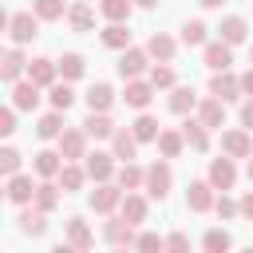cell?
I'll list each match as a JSON object with an SVG mask.
<instances>
[{"label":"cell","mask_w":253,"mask_h":253,"mask_svg":"<svg viewBox=\"0 0 253 253\" xmlns=\"http://www.w3.org/2000/svg\"><path fill=\"white\" fill-rule=\"evenodd\" d=\"M55 63H59V75H63L67 83H71V79H79V75L87 71V59H83L79 51H67V55H63V59H55Z\"/></svg>","instance_id":"obj_35"},{"label":"cell","mask_w":253,"mask_h":253,"mask_svg":"<svg viewBox=\"0 0 253 253\" xmlns=\"http://www.w3.org/2000/svg\"><path fill=\"white\" fill-rule=\"evenodd\" d=\"M55 75H59V63L55 59H28V79L32 83H40V87H51L55 83Z\"/></svg>","instance_id":"obj_19"},{"label":"cell","mask_w":253,"mask_h":253,"mask_svg":"<svg viewBox=\"0 0 253 253\" xmlns=\"http://www.w3.org/2000/svg\"><path fill=\"white\" fill-rule=\"evenodd\" d=\"M67 24H71L75 32H91V24H95L91 0H79V4H71V8H67Z\"/></svg>","instance_id":"obj_25"},{"label":"cell","mask_w":253,"mask_h":253,"mask_svg":"<svg viewBox=\"0 0 253 253\" xmlns=\"http://www.w3.org/2000/svg\"><path fill=\"white\" fill-rule=\"evenodd\" d=\"M213 182L206 178V182H190V190H186V206L194 210V213H206V210H213Z\"/></svg>","instance_id":"obj_8"},{"label":"cell","mask_w":253,"mask_h":253,"mask_svg":"<svg viewBox=\"0 0 253 253\" xmlns=\"http://www.w3.org/2000/svg\"><path fill=\"white\" fill-rule=\"evenodd\" d=\"M249 63H253V47H249Z\"/></svg>","instance_id":"obj_56"},{"label":"cell","mask_w":253,"mask_h":253,"mask_svg":"<svg viewBox=\"0 0 253 253\" xmlns=\"http://www.w3.org/2000/svg\"><path fill=\"white\" fill-rule=\"evenodd\" d=\"M130 4H134V0H99V12H103L107 20H115V24H123V20L130 16Z\"/></svg>","instance_id":"obj_40"},{"label":"cell","mask_w":253,"mask_h":253,"mask_svg":"<svg viewBox=\"0 0 253 253\" xmlns=\"http://www.w3.org/2000/svg\"><path fill=\"white\" fill-rule=\"evenodd\" d=\"M210 182H213V190H233V182H237V166H233L229 154L210 162Z\"/></svg>","instance_id":"obj_12"},{"label":"cell","mask_w":253,"mask_h":253,"mask_svg":"<svg viewBox=\"0 0 253 253\" xmlns=\"http://www.w3.org/2000/svg\"><path fill=\"white\" fill-rule=\"evenodd\" d=\"M87 111H111V103H115V91H111V83H95V87H87Z\"/></svg>","instance_id":"obj_27"},{"label":"cell","mask_w":253,"mask_h":253,"mask_svg":"<svg viewBox=\"0 0 253 253\" xmlns=\"http://www.w3.org/2000/svg\"><path fill=\"white\" fill-rule=\"evenodd\" d=\"M210 95H217V99H237L241 95V75H229V67L225 71H213V79H210Z\"/></svg>","instance_id":"obj_10"},{"label":"cell","mask_w":253,"mask_h":253,"mask_svg":"<svg viewBox=\"0 0 253 253\" xmlns=\"http://www.w3.org/2000/svg\"><path fill=\"white\" fill-rule=\"evenodd\" d=\"M174 79H178V75H174L170 63H154V67H150V83H154V87L166 91V87H174Z\"/></svg>","instance_id":"obj_44"},{"label":"cell","mask_w":253,"mask_h":253,"mask_svg":"<svg viewBox=\"0 0 253 253\" xmlns=\"http://www.w3.org/2000/svg\"><path fill=\"white\" fill-rule=\"evenodd\" d=\"M119 186H123V190H138V186H146V170H138L134 162H123V170H119Z\"/></svg>","instance_id":"obj_39"},{"label":"cell","mask_w":253,"mask_h":253,"mask_svg":"<svg viewBox=\"0 0 253 253\" xmlns=\"http://www.w3.org/2000/svg\"><path fill=\"white\" fill-rule=\"evenodd\" d=\"M241 126L253 130V99H245V107H241Z\"/></svg>","instance_id":"obj_51"},{"label":"cell","mask_w":253,"mask_h":253,"mask_svg":"<svg viewBox=\"0 0 253 253\" xmlns=\"http://www.w3.org/2000/svg\"><path fill=\"white\" fill-rule=\"evenodd\" d=\"M249 182H253V154H249Z\"/></svg>","instance_id":"obj_55"},{"label":"cell","mask_w":253,"mask_h":253,"mask_svg":"<svg viewBox=\"0 0 253 253\" xmlns=\"http://www.w3.org/2000/svg\"><path fill=\"white\" fill-rule=\"evenodd\" d=\"M134 4H138V8H154L158 0H134Z\"/></svg>","instance_id":"obj_54"},{"label":"cell","mask_w":253,"mask_h":253,"mask_svg":"<svg viewBox=\"0 0 253 253\" xmlns=\"http://www.w3.org/2000/svg\"><path fill=\"white\" fill-rule=\"evenodd\" d=\"M8 36H12V43H32L40 36V16L36 12H12L8 16Z\"/></svg>","instance_id":"obj_1"},{"label":"cell","mask_w":253,"mask_h":253,"mask_svg":"<svg viewBox=\"0 0 253 253\" xmlns=\"http://www.w3.org/2000/svg\"><path fill=\"white\" fill-rule=\"evenodd\" d=\"M241 95H249V99H253V67L241 75Z\"/></svg>","instance_id":"obj_52"},{"label":"cell","mask_w":253,"mask_h":253,"mask_svg":"<svg viewBox=\"0 0 253 253\" xmlns=\"http://www.w3.org/2000/svg\"><path fill=\"white\" fill-rule=\"evenodd\" d=\"M20 75H28V59H24V51H20V47H8V51H4V67H0V79L12 87Z\"/></svg>","instance_id":"obj_18"},{"label":"cell","mask_w":253,"mask_h":253,"mask_svg":"<svg viewBox=\"0 0 253 253\" xmlns=\"http://www.w3.org/2000/svg\"><path fill=\"white\" fill-rule=\"evenodd\" d=\"M182 146H186V134H182V130H158V150H162V158H178Z\"/></svg>","instance_id":"obj_34"},{"label":"cell","mask_w":253,"mask_h":253,"mask_svg":"<svg viewBox=\"0 0 253 253\" xmlns=\"http://www.w3.org/2000/svg\"><path fill=\"white\" fill-rule=\"evenodd\" d=\"M83 166H87V178H91V182H111V174H115V154L95 150V154L83 158Z\"/></svg>","instance_id":"obj_6"},{"label":"cell","mask_w":253,"mask_h":253,"mask_svg":"<svg viewBox=\"0 0 253 253\" xmlns=\"http://www.w3.org/2000/svg\"><path fill=\"white\" fill-rule=\"evenodd\" d=\"M217 32H221V40H225V43H233V47H237V43H245V36H249V28H245V20H241V16H225Z\"/></svg>","instance_id":"obj_30"},{"label":"cell","mask_w":253,"mask_h":253,"mask_svg":"<svg viewBox=\"0 0 253 253\" xmlns=\"http://www.w3.org/2000/svg\"><path fill=\"white\" fill-rule=\"evenodd\" d=\"M170 186H174V170H170L166 158H158L154 166H146V194H150V198L162 202V198L170 194Z\"/></svg>","instance_id":"obj_2"},{"label":"cell","mask_w":253,"mask_h":253,"mask_svg":"<svg viewBox=\"0 0 253 253\" xmlns=\"http://www.w3.org/2000/svg\"><path fill=\"white\" fill-rule=\"evenodd\" d=\"M43 217H47V210H40L36 202H28V206L20 210V217H16V221H20V233H32V237H40V233L47 229V221H43Z\"/></svg>","instance_id":"obj_14"},{"label":"cell","mask_w":253,"mask_h":253,"mask_svg":"<svg viewBox=\"0 0 253 253\" xmlns=\"http://www.w3.org/2000/svg\"><path fill=\"white\" fill-rule=\"evenodd\" d=\"M123 206V186L119 182H95V190H91V210L95 213H111V210H119Z\"/></svg>","instance_id":"obj_3"},{"label":"cell","mask_w":253,"mask_h":253,"mask_svg":"<svg viewBox=\"0 0 253 253\" xmlns=\"http://www.w3.org/2000/svg\"><path fill=\"white\" fill-rule=\"evenodd\" d=\"M237 206H241V217H249V221H253V190H249V194H245Z\"/></svg>","instance_id":"obj_50"},{"label":"cell","mask_w":253,"mask_h":253,"mask_svg":"<svg viewBox=\"0 0 253 253\" xmlns=\"http://www.w3.org/2000/svg\"><path fill=\"white\" fill-rule=\"evenodd\" d=\"M130 130H134L138 142H158V119H150V115H138L130 123Z\"/></svg>","instance_id":"obj_38"},{"label":"cell","mask_w":253,"mask_h":253,"mask_svg":"<svg viewBox=\"0 0 253 253\" xmlns=\"http://www.w3.org/2000/svg\"><path fill=\"white\" fill-rule=\"evenodd\" d=\"M59 154L67 158V162H75V158H87V130H63L59 134Z\"/></svg>","instance_id":"obj_11"},{"label":"cell","mask_w":253,"mask_h":253,"mask_svg":"<svg viewBox=\"0 0 253 253\" xmlns=\"http://www.w3.org/2000/svg\"><path fill=\"white\" fill-rule=\"evenodd\" d=\"M154 83H142V79H126V107H134V111H146L150 107V99H154Z\"/></svg>","instance_id":"obj_15"},{"label":"cell","mask_w":253,"mask_h":253,"mask_svg":"<svg viewBox=\"0 0 253 253\" xmlns=\"http://www.w3.org/2000/svg\"><path fill=\"white\" fill-rule=\"evenodd\" d=\"M198 119L210 126V130H217V126H225V99H202L198 103Z\"/></svg>","instance_id":"obj_20"},{"label":"cell","mask_w":253,"mask_h":253,"mask_svg":"<svg viewBox=\"0 0 253 253\" xmlns=\"http://www.w3.org/2000/svg\"><path fill=\"white\" fill-rule=\"evenodd\" d=\"M83 182H87V166L63 162V170H59V186H63V194H75V190H83Z\"/></svg>","instance_id":"obj_29"},{"label":"cell","mask_w":253,"mask_h":253,"mask_svg":"<svg viewBox=\"0 0 253 253\" xmlns=\"http://www.w3.org/2000/svg\"><path fill=\"white\" fill-rule=\"evenodd\" d=\"M119 213H123L126 221L142 225V221H146V198H142V194H134V190H126V194H123V206H119Z\"/></svg>","instance_id":"obj_22"},{"label":"cell","mask_w":253,"mask_h":253,"mask_svg":"<svg viewBox=\"0 0 253 253\" xmlns=\"http://www.w3.org/2000/svg\"><path fill=\"white\" fill-rule=\"evenodd\" d=\"M83 130H87V138H111L115 134V123L107 119V111H91L87 123H83Z\"/></svg>","instance_id":"obj_28"},{"label":"cell","mask_w":253,"mask_h":253,"mask_svg":"<svg viewBox=\"0 0 253 253\" xmlns=\"http://www.w3.org/2000/svg\"><path fill=\"white\" fill-rule=\"evenodd\" d=\"M206 32H210V28H206L202 20H186V24H182V43H186V47H198V43H206Z\"/></svg>","instance_id":"obj_41"},{"label":"cell","mask_w":253,"mask_h":253,"mask_svg":"<svg viewBox=\"0 0 253 253\" xmlns=\"http://www.w3.org/2000/svg\"><path fill=\"white\" fill-rule=\"evenodd\" d=\"M134 249H166V237H158V233H138Z\"/></svg>","instance_id":"obj_47"},{"label":"cell","mask_w":253,"mask_h":253,"mask_svg":"<svg viewBox=\"0 0 253 253\" xmlns=\"http://www.w3.org/2000/svg\"><path fill=\"white\" fill-rule=\"evenodd\" d=\"M202 245H206V253H225V249L233 245V237H229L225 229H210V233L202 237Z\"/></svg>","instance_id":"obj_43"},{"label":"cell","mask_w":253,"mask_h":253,"mask_svg":"<svg viewBox=\"0 0 253 253\" xmlns=\"http://www.w3.org/2000/svg\"><path fill=\"white\" fill-rule=\"evenodd\" d=\"M59 198H63V186H59V182H40V186H36V206H40V210L51 213V210L59 206Z\"/></svg>","instance_id":"obj_32"},{"label":"cell","mask_w":253,"mask_h":253,"mask_svg":"<svg viewBox=\"0 0 253 253\" xmlns=\"http://www.w3.org/2000/svg\"><path fill=\"white\" fill-rule=\"evenodd\" d=\"M63 162H67V158H63L59 150H40L32 166H36V174H40V178H59V170H63Z\"/></svg>","instance_id":"obj_21"},{"label":"cell","mask_w":253,"mask_h":253,"mask_svg":"<svg viewBox=\"0 0 253 253\" xmlns=\"http://www.w3.org/2000/svg\"><path fill=\"white\" fill-rule=\"evenodd\" d=\"M146 67H150V51H142V47H126L119 55V75L123 79H138Z\"/></svg>","instance_id":"obj_4"},{"label":"cell","mask_w":253,"mask_h":253,"mask_svg":"<svg viewBox=\"0 0 253 253\" xmlns=\"http://www.w3.org/2000/svg\"><path fill=\"white\" fill-rule=\"evenodd\" d=\"M213 210H217V217H237V213H241V206H237L233 198H225V190H221V198L213 202Z\"/></svg>","instance_id":"obj_46"},{"label":"cell","mask_w":253,"mask_h":253,"mask_svg":"<svg viewBox=\"0 0 253 253\" xmlns=\"http://www.w3.org/2000/svg\"><path fill=\"white\" fill-rule=\"evenodd\" d=\"M36 186H40V182H32V174H12L4 194H8V202L28 206V202H36Z\"/></svg>","instance_id":"obj_7"},{"label":"cell","mask_w":253,"mask_h":253,"mask_svg":"<svg viewBox=\"0 0 253 253\" xmlns=\"http://www.w3.org/2000/svg\"><path fill=\"white\" fill-rule=\"evenodd\" d=\"M16 130V107H4L0 111V134H12Z\"/></svg>","instance_id":"obj_48"},{"label":"cell","mask_w":253,"mask_h":253,"mask_svg":"<svg viewBox=\"0 0 253 253\" xmlns=\"http://www.w3.org/2000/svg\"><path fill=\"white\" fill-rule=\"evenodd\" d=\"M206 130H210V126H206L202 119H186V123H182L186 146H190V150H206V146H210V134H206Z\"/></svg>","instance_id":"obj_23"},{"label":"cell","mask_w":253,"mask_h":253,"mask_svg":"<svg viewBox=\"0 0 253 253\" xmlns=\"http://www.w3.org/2000/svg\"><path fill=\"white\" fill-rule=\"evenodd\" d=\"M146 51H150V59H158V63H170V59H174V40H170L166 32H154V36L146 40Z\"/></svg>","instance_id":"obj_26"},{"label":"cell","mask_w":253,"mask_h":253,"mask_svg":"<svg viewBox=\"0 0 253 253\" xmlns=\"http://www.w3.org/2000/svg\"><path fill=\"white\" fill-rule=\"evenodd\" d=\"M0 174H4V178L20 174V150H12V146H4V150H0Z\"/></svg>","instance_id":"obj_45"},{"label":"cell","mask_w":253,"mask_h":253,"mask_svg":"<svg viewBox=\"0 0 253 253\" xmlns=\"http://www.w3.org/2000/svg\"><path fill=\"white\" fill-rule=\"evenodd\" d=\"M12 107H16V111H36V107H40V83L16 79V83H12Z\"/></svg>","instance_id":"obj_5"},{"label":"cell","mask_w":253,"mask_h":253,"mask_svg":"<svg viewBox=\"0 0 253 253\" xmlns=\"http://www.w3.org/2000/svg\"><path fill=\"white\" fill-rule=\"evenodd\" d=\"M67 241H71V249H91L95 245V233L87 229L83 217H67Z\"/></svg>","instance_id":"obj_24"},{"label":"cell","mask_w":253,"mask_h":253,"mask_svg":"<svg viewBox=\"0 0 253 253\" xmlns=\"http://www.w3.org/2000/svg\"><path fill=\"white\" fill-rule=\"evenodd\" d=\"M63 130H67V126H63V111H55V107H51V115H43V119L36 123V134H40V138H59Z\"/></svg>","instance_id":"obj_33"},{"label":"cell","mask_w":253,"mask_h":253,"mask_svg":"<svg viewBox=\"0 0 253 253\" xmlns=\"http://www.w3.org/2000/svg\"><path fill=\"white\" fill-rule=\"evenodd\" d=\"M166 249L182 253V249H190V237H186V233H170V237H166Z\"/></svg>","instance_id":"obj_49"},{"label":"cell","mask_w":253,"mask_h":253,"mask_svg":"<svg viewBox=\"0 0 253 253\" xmlns=\"http://www.w3.org/2000/svg\"><path fill=\"white\" fill-rule=\"evenodd\" d=\"M32 12H36L40 20H63V16H67L63 0H36V4H32Z\"/></svg>","instance_id":"obj_42"},{"label":"cell","mask_w":253,"mask_h":253,"mask_svg":"<svg viewBox=\"0 0 253 253\" xmlns=\"http://www.w3.org/2000/svg\"><path fill=\"white\" fill-rule=\"evenodd\" d=\"M202 59H206V67H210V71H225V67L233 63V43H225V40H213V43H206Z\"/></svg>","instance_id":"obj_9"},{"label":"cell","mask_w":253,"mask_h":253,"mask_svg":"<svg viewBox=\"0 0 253 253\" xmlns=\"http://www.w3.org/2000/svg\"><path fill=\"white\" fill-rule=\"evenodd\" d=\"M47 99H51L55 111H67V107L75 103V91H71V83L63 79V83H51V87H47Z\"/></svg>","instance_id":"obj_37"},{"label":"cell","mask_w":253,"mask_h":253,"mask_svg":"<svg viewBox=\"0 0 253 253\" xmlns=\"http://www.w3.org/2000/svg\"><path fill=\"white\" fill-rule=\"evenodd\" d=\"M99 36H103V43H107L111 51H126V47H130V32H126L123 24H115V20H111Z\"/></svg>","instance_id":"obj_31"},{"label":"cell","mask_w":253,"mask_h":253,"mask_svg":"<svg viewBox=\"0 0 253 253\" xmlns=\"http://www.w3.org/2000/svg\"><path fill=\"white\" fill-rule=\"evenodd\" d=\"M221 154H229V158H249V154H253V138H249L245 130H225V134H221Z\"/></svg>","instance_id":"obj_17"},{"label":"cell","mask_w":253,"mask_h":253,"mask_svg":"<svg viewBox=\"0 0 253 253\" xmlns=\"http://www.w3.org/2000/svg\"><path fill=\"white\" fill-rule=\"evenodd\" d=\"M103 237H107L111 245H134V241H138L134 221H126V217H111V221L103 225Z\"/></svg>","instance_id":"obj_13"},{"label":"cell","mask_w":253,"mask_h":253,"mask_svg":"<svg viewBox=\"0 0 253 253\" xmlns=\"http://www.w3.org/2000/svg\"><path fill=\"white\" fill-rule=\"evenodd\" d=\"M194 107H198L194 87H174V95H170V111H174V115H190Z\"/></svg>","instance_id":"obj_36"},{"label":"cell","mask_w":253,"mask_h":253,"mask_svg":"<svg viewBox=\"0 0 253 253\" xmlns=\"http://www.w3.org/2000/svg\"><path fill=\"white\" fill-rule=\"evenodd\" d=\"M111 154H115V158H123V162H130V158L138 154V138H134V130L115 126V134H111Z\"/></svg>","instance_id":"obj_16"},{"label":"cell","mask_w":253,"mask_h":253,"mask_svg":"<svg viewBox=\"0 0 253 253\" xmlns=\"http://www.w3.org/2000/svg\"><path fill=\"white\" fill-rule=\"evenodd\" d=\"M198 4H202V8H221L225 0H198Z\"/></svg>","instance_id":"obj_53"}]
</instances>
